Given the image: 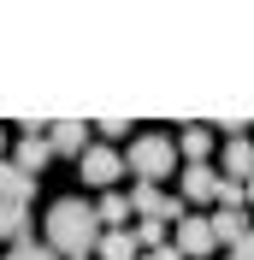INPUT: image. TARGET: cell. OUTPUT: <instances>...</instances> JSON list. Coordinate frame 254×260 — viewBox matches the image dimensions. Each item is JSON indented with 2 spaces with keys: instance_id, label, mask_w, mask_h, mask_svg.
Masks as SVG:
<instances>
[{
  "instance_id": "6da1fadb",
  "label": "cell",
  "mask_w": 254,
  "mask_h": 260,
  "mask_svg": "<svg viewBox=\"0 0 254 260\" xmlns=\"http://www.w3.org/2000/svg\"><path fill=\"white\" fill-rule=\"evenodd\" d=\"M101 219H95V207L83 201V195H65V201H53L48 207V248L59 260H89L101 248Z\"/></svg>"
},
{
  "instance_id": "7a4b0ae2",
  "label": "cell",
  "mask_w": 254,
  "mask_h": 260,
  "mask_svg": "<svg viewBox=\"0 0 254 260\" xmlns=\"http://www.w3.org/2000/svg\"><path fill=\"white\" fill-rule=\"evenodd\" d=\"M130 178L136 183H160V178H172L177 172V142L172 136H160V130H148V136H136L130 142Z\"/></svg>"
},
{
  "instance_id": "3957f363",
  "label": "cell",
  "mask_w": 254,
  "mask_h": 260,
  "mask_svg": "<svg viewBox=\"0 0 254 260\" xmlns=\"http://www.w3.org/2000/svg\"><path fill=\"white\" fill-rule=\"evenodd\" d=\"M130 213L172 225V219H183V201H177V195H160V183H136V189H130Z\"/></svg>"
},
{
  "instance_id": "277c9868",
  "label": "cell",
  "mask_w": 254,
  "mask_h": 260,
  "mask_svg": "<svg viewBox=\"0 0 254 260\" xmlns=\"http://www.w3.org/2000/svg\"><path fill=\"white\" fill-rule=\"evenodd\" d=\"M77 172H83V183H95V189H112V183L124 178V154H112V148H83Z\"/></svg>"
},
{
  "instance_id": "5b68a950",
  "label": "cell",
  "mask_w": 254,
  "mask_h": 260,
  "mask_svg": "<svg viewBox=\"0 0 254 260\" xmlns=\"http://www.w3.org/2000/svg\"><path fill=\"white\" fill-rule=\"evenodd\" d=\"M213 219H201V213H183L177 219V254L183 260H201V254H213Z\"/></svg>"
},
{
  "instance_id": "8992f818",
  "label": "cell",
  "mask_w": 254,
  "mask_h": 260,
  "mask_svg": "<svg viewBox=\"0 0 254 260\" xmlns=\"http://www.w3.org/2000/svg\"><path fill=\"white\" fill-rule=\"evenodd\" d=\"M89 130H95V124H83V118H59V124H48V148L83 160V136H89Z\"/></svg>"
},
{
  "instance_id": "52a82bcc",
  "label": "cell",
  "mask_w": 254,
  "mask_h": 260,
  "mask_svg": "<svg viewBox=\"0 0 254 260\" xmlns=\"http://www.w3.org/2000/svg\"><path fill=\"white\" fill-rule=\"evenodd\" d=\"M30 195H36V178H30V172H18L12 160H0V201H12V207H30Z\"/></svg>"
},
{
  "instance_id": "ba28073f",
  "label": "cell",
  "mask_w": 254,
  "mask_h": 260,
  "mask_svg": "<svg viewBox=\"0 0 254 260\" xmlns=\"http://www.w3.org/2000/svg\"><path fill=\"white\" fill-rule=\"evenodd\" d=\"M225 178H231V183H248L254 178V142H248V136L225 142Z\"/></svg>"
},
{
  "instance_id": "9c48e42d",
  "label": "cell",
  "mask_w": 254,
  "mask_h": 260,
  "mask_svg": "<svg viewBox=\"0 0 254 260\" xmlns=\"http://www.w3.org/2000/svg\"><path fill=\"white\" fill-rule=\"evenodd\" d=\"M219 195V172L213 166H183V201H213Z\"/></svg>"
},
{
  "instance_id": "30bf717a",
  "label": "cell",
  "mask_w": 254,
  "mask_h": 260,
  "mask_svg": "<svg viewBox=\"0 0 254 260\" xmlns=\"http://www.w3.org/2000/svg\"><path fill=\"white\" fill-rule=\"evenodd\" d=\"M177 154L189 166H207V154H213V130L207 124H183V136H177Z\"/></svg>"
},
{
  "instance_id": "8fae6325",
  "label": "cell",
  "mask_w": 254,
  "mask_h": 260,
  "mask_svg": "<svg viewBox=\"0 0 254 260\" xmlns=\"http://www.w3.org/2000/svg\"><path fill=\"white\" fill-rule=\"evenodd\" d=\"M53 160V148H48V136H24V142H18V172H30V178H36V172H42V166H48Z\"/></svg>"
},
{
  "instance_id": "7c38bea8",
  "label": "cell",
  "mask_w": 254,
  "mask_h": 260,
  "mask_svg": "<svg viewBox=\"0 0 254 260\" xmlns=\"http://www.w3.org/2000/svg\"><path fill=\"white\" fill-rule=\"evenodd\" d=\"M248 231H254V225L242 219L237 207H219V219H213V243H231V248H237L242 237H248Z\"/></svg>"
},
{
  "instance_id": "4fadbf2b",
  "label": "cell",
  "mask_w": 254,
  "mask_h": 260,
  "mask_svg": "<svg viewBox=\"0 0 254 260\" xmlns=\"http://www.w3.org/2000/svg\"><path fill=\"white\" fill-rule=\"evenodd\" d=\"M0 237H6V243H30V207L0 201Z\"/></svg>"
},
{
  "instance_id": "5bb4252c",
  "label": "cell",
  "mask_w": 254,
  "mask_h": 260,
  "mask_svg": "<svg viewBox=\"0 0 254 260\" xmlns=\"http://www.w3.org/2000/svg\"><path fill=\"white\" fill-rule=\"evenodd\" d=\"M95 219H101V231H124V219H130V195H101V207H95Z\"/></svg>"
},
{
  "instance_id": "9a60e30c",
  "label": "cell",
  "mask_w": 254,
  "mask_h": 260,
  "mask_svg": "<svg viewBox=\"0 0 254 260\" xmlns=\"http://www.w3.org/2000/svg\"><path fill=\"white\" fill-rule=\"evenodd\" d=\"M95 254H101V260H142V248H136V237H130V231H107Z\"/></svg>"
},
{
  "instance_id": "2e32d148",
  "label": "cell",
  "mask_w": 254,
  "mask_h": 260,
  "mask_svg": "<svg viewBox=\"0 0 254 260\" xmlns=\"http://www.w3.org/2000/svg\"><path fill=\"white\" fill-rule=\"evenodd\" d=\"M130 237H136V248L148 254V248H160V243H166V225H160V219H142V225L130 231Z\"/></svg>"
},
{
  "instance_id": "e0dca14e",
  "label": "cell",
  "mask_w": 254,
  "mask_h": 260,
  "mask_svg": "<svg viewBox=\"0 0 254 260\" xmlns=\"http://www.w3.org/2000/svg\"><path fill=\"white\" fill-rule=\"evenodd\" d=\"M6 260H59V254H53L48 243H36V237H30V243H12V254H6Z\"/></svg>"
},
{
  "instance_id": "ac0fdd59",
  "label": "cell",
  "mask_w": 254,
  "mask_h": 260,
  "mask_svg": "<svg viewBox=\"0 0 254 260\" xmlns=\"http://www.w3.org/2000/svg\"><path fill=\"white\" fill-rule=\"evenodd\" d=\"M213 201H219V207H242V201H248V195H242V183H231V178H219V195H213Z\"/></svg>"
},
{
  "instance_id": "d6986e66",
  "label": "cell",
  "mask_w": 254,
  "mask_h": 260,
  "mask_svg": "<svg viewBox=\"0 0 254 260\" xmlns=\"http://www.w3.org/2000/svg\"><path fill=\"white\" fill-rule=\"evenodd\" d=\"M95 130H101V136H124V130H130V118H101Z\"/></svg>"
},
{
  "instance_id": "ffe728a7",
  "label": "cell",
  "mask_w": 254,
  "mask_h": 260,
  "mask_svg": "<svg viewBox=\"0 0 254 260\" xmlns=\"http://www.w3.org/2000/svg\"><path fill=\"white\" fill-rule=\"evenodd\" d=\"M142 260H183V254H177V243H160V248H148Z\"/></svg>"
},
{
  "instance_id": "44dd1931",
  "label": "cell",
  "mask_w": 254,
  "mask_h": 260,
  "mask_svg": "<svg viewBox=\"0 0 254 260\" xmlns=\"http://www.w3.org/2000/svg\"><path fill=\"white\" fill-rule=\"evenodd\" d=\"M231 260H254V231H248V237H242L237 248H231Z\"/></svg>"
},
{
  "instance_id": "7402d4cb",
  "label": "cell",
  "mask_w": 254,
  "mask_h": 260,
  "mask_svg": "<svg viewBox=\"0 0 254 260\" xmlns=\"http://www.w3.org/2000/svg\"><path fill=\"white\" fill-rule=\"evenodd\" d=\"M242 195H248V201H254V178H248V183H242Z\"/></svg>"
},
{
  "instance_id": "603a6c76",
  "label": "cell",
  "mask_w": 254,
  "mask_h": 260,
  "mask_svg": "<svg viewBox=\"0 0 254 260\" xmlns=\"http://www.w3.org/2000/svg\"><path fill=\"white\" fill-rule=\"evenodd\" d=\"M0 148H6V136H0Z\"/></svg>"
}]
</instances>
